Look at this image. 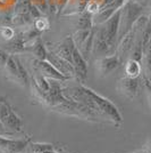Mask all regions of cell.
Here are the masks:
<instances>
[{"instance_id": "10", "label": "cell", "mask_w": 151, "mask_h": 153, "mask_svg": "<svg viewBox=\"0 0 151 153\" xmlns=\"http://www.w3.org/2000/svg\"><path fill=\"white\" fill-rule=\"evenodd\" d=\"M45 59L49 63L52 64V66H55L62 74L67 76L68 79H70V80L75 79V69H74L73 64H70L67 61H65V59L60 58L59 56H57L56 54H54L50 51H48V55H47Z\"/></svg>"}, {"instance_id": "25", "label": "cell", "mask_w": 151, "mask_h": 153, "mask_svg": "<svg viewBox=\"0 0 151 153\" xmlns=\"http://www.w3.org/2000/svg\"><path fill=\"white\" fill-rule=\"evenodd\" d=\"M12 135H13V133H10V131L4 126V123L0 121V136H12Z\"/></svg>"}, {"instance_id": "8", "label": "cell", "mask_w": 151, "mask_h": 153, "mask_svg": "<svg viewBox=\"0 0 151 153\" xmlns=\"http://www.w3.org/2000/svg\"><path fill=\"white\" fill-rule=\"evenodd\" d=\"M98 71L101 76H107L117 70L123 62L120 61L119 56L115 53L113 55H107L101 58H98Z\"/></svg>"}, {"instance_id": "24", "label": "cell", "mask_w": 151, "mask_h": 153, "mask_svg": "<svg viewBox=\"0 0 151 153\" xmlns=\"http://www.w3.org/2000/svg\"><path fill=\"white\" fill-rule=\"evenodd\" d=\"M142 79H143V83H144V87H145V89H147V93H148L149 101H150V103H151V81L147 76H143Z\"/></svg>"}, {"instance_id": "4", "label": "cell", "mask_w": 151, "mask_h": 153, "mask_svg": "<svg viewBox=\"0 0 151 153\" xmlns=\"http://www.w3.org/2000/svg\"><path fill=\"white\" fill-rule=\"evenodd\" d=\"M31 64H32V68H33V71L35 73H40V74H42L43 76L48 78V79L58 80V81H63V82H66V81L70 80L67 76L62 74L47 59H37V58H34L31 62Z\"/></svg>"}, {"instance_id": "14", "label": "cell", "mask_w": 151, "mask_h": 153, "mask_svg": "<svg viewBox=\"0 0 151 153\" xmlns=\"http://www.w3.org/2000/svg\"><path fill=\"white\" fill-rule=\"evenodd\" d=\"M4 123V126L10 131V133H22L23 131V127H24V123H23V120H22V118L19 117L15 111H14V108L10 111V113L8 114L6 119H5V121L2 122Z\"/></svg>"}, {"instance_id": "3", "label": "cell", "mask_w": 151, "mask_h": 153, "mask_svg": "<svg viewBox=\"0 0 151 153\" xmlns=\"http://www.w3.org/2000/svg\"><path fill=\"white\" fill-rule=\"evenodd\" d=\"M119 22H120V8L114 14L107 22H105L102 26L106 32V38L109 46L110 55L115 54L117 44H118V31H119Z\"/></svg>"}, {"instance_id": "7", "label": "cell", "mask_w": 151, "mask_h": 153, "mask_svg": "<svg viewBox=\"0 0 151 153\" xmlns=\"http://www.w3.org/2000/svg\"><path fill=\"white\" fill-rule=\"evenodd\" d=\"M74 41L72 36H68L64 39L63 41L58 42V44H48L47 48L48 51H52L54 54H56L57 56L63 58L65 61L73 64V56H72V51H73V47H74ZM74 66V65H73Z\"/></svg>"}, {"instance_id": "11", "label": "cell", "mask_w": 151, "mask_h": 153, "mask_svg": "<svg viewBox=\"0 0 151 153\" xmlns=\"http://www.w3.org/2000/svg\"><path fill=\"white\" fill-rule=\"evenodd\" d=\"M139 86H140V79L139 78H130V76H123L118 80V90L122 95L127 97L128 100H133L138 95Z\"/></svg>"}, {"instance_id": "30", "label": "cell", "mask_w": 151, "mask_h": 153, "mask_svg": "<svg viewBox=\"0 0 151 153\" xmlns=\"http://www.w3.org/2000/svg\"><path fill=\"white\" fill-rule=\"evenodd\" d=\"M59 153H66V152H59Z\"/></svg>"}, {"instance_id": "27", "label": "cell", "mask_w": 151, "mask_h": 153, "mask_svg": "<svg viewBox=\"0 0 151 153\" xmlns=\"http://www.w3.org/2000/svg\"><path fill=\"white\" fill-rule=\"evenodd\" d=\"M131 153H145V150L144 147H142V149H140L138 151H134V152H131Z\"/></svg>"}, {"instance_id": "17", "label": "cell", "mask_w": 151, "mask_h": 153, "mask_svg": "<svg viewBox=\"0 0 151 153\" xmlns=\"http://www.w3.org/2000/svg\"><path fill=\"white\" fill-rule=\"evenodd\" d=\"M76 30H91L93 27V14L84 10L76 19Z\"/></svg>"}, {"instance_id": "18", "label": "cell", "mask_w": 151, "mask_h": 153, "mask_svg": "<svg viewBox=\"0 0 151 153\" xmlns=\"http://www.w3.org/2000/svg\"><path fill=\"white\" fill-rule=\"evenodd\" d=\"M90 32H91V30H76L74 32V34L72 36L73 41L78 49L82 47V45L85 42V40L88 39V37L90 36Z\"/></svg>"}, {"instance_id": "29", "label": "cell", "mask_w": 151, "mask_h": 153, "mask_svg": "<svg viewBox=\"0 0 151 153\" xmlns=\"http://www.w3.org/2000/svg\"><path fill=\"white\" fill-rule=\"evenodd\" d=\"M134 1H136V2H139V4H141V5H142V2H143L144 0H134Z\"/></svg>"}, {"instance_id": "32", "label": "cell", "mask_w": 151, "mask_h": 153, "mask_svg": "<svg viewBox=\"0 0 151 153\" xmlns=\"http://www.w3.org/2000/svg\"><path fill=\"white\" fill-rule=\"evenodd\" d=\"M150 81H151V79H150Z\"/></svg>"}, {"instance_id": "15", "label": "cell", "mask_w": 151, "mask_h": 153, "mask_svg": "<svg viewBox=\"0 0 151 153\" xmlns=\"http://www.w3.org/2000/svg\"><path fill=\"white\" fill-rule=\"evenodd\" d=\"M4 72H5V76H6L7 79L21 85V78H19L18 68H17L15 55H9L8 61H7L5 68H4Z\"/></svg>"}, {"instance_id": "1", "label": "cell", "mask_w": 151, "mask_h": 153, "mask_svg": "<svg viewBox=\"0 0 151 153\" xmlns=\"http://www.w3.org/2000/svg\"><path fill=\"white\" fill-rule=\"evenodd\" d=\"M83 88L86 91V94L92 98V101L95 102L97 108H99L101 114L103 115L105 118H107L108 120L111 123H114L116 127H119L120 125L123 123V115H122L120 111L118 110V108L110 100L97 94L95 90L90 89L86 86L83 85Z\"/></svg>"}, {"instance_id": "6", "label": "cell", "mask_w": 151, "mask_h": 153, "mask_svg": "<svg viewBox=\"0 0 151 153\" xmlns=\"http://www.w3.org/2000/svg\"><path fill=\"white\" fill-rule=\"evenodd\" d=\"M31 142V137L10 138L7 136H0V151L4 153L24 152Z\"/></svg>"}, {"instance_id": "21", "label": "cell", "mask_w": 151, "mask_h": 153, "mask_svg": "<svg viewBox=\"0 0 151 153\" xmlns=\"http://www.w3.org/2000/svg\"><path fill=\"white\" fill-rule=\"evenodd\" d=\"M15 34H16V32L10 26H2V27H0V36H1V38L4 39L5 41L12 40L15 37Z\"/></svg>"}, {"instance_id": "12", "label": "cell", "mask_w": 151, "mask_h": 153, "mask_svg": "<svg viewBox=\"0 0 151 153\" xmlns=\"http://www.w3.org/2000/svg\"><path fill=\"white\" fill-rule=\"evenodd\" d=\"M4 49L9 54V55H17L19 53H24L26 51V42L24 40L23 32L15 34L12 40L6 41V45L4 47Z\"/></svg>"}, {"instance_id": "31", "label": "cell", "mask_w": 151, "mask_h": 153, "mask_svg": "<svg viewBox=\"0 0 151 153\" xmlns=\"http://www.w3.org/2000/svg\"><path fill=\"white\" fill-rule=\"evenodd\" d=\"M21 153H23V152H21Z\"/></svg>"}, {"instance_id": "23", "label": "cell", "mask_w": 151, "mask_h": 153, "mask_svg": "<svg viewBox=\"0 0 151 153\" xmlns=\"http://www.w3.org/2000/svg\"><path fill=\"white\" fill-rule=\"evenodd\" d=\"M8 57H9V54L4 48H0V70H4L8 61Z\"/></svg>"}, {"instance_id": "28", "label": "cell", "mask_w": 151, "mask_h": 153, "mask_svg": "<svg viewBox=\"0 0 151 153\" xmlns=\"http://www.w3.org/2000/svg\"><path fill=\"white\" fill-rule=\"evenodd\" d=\"M44 153H59V152H57L55 150H50V151H47V152H44Z\"/></svg>"}, {"instance_id": "13", "label": "cell", "mask_w": 151, "mask_h": 153, "mask_svg": "<svg viewBox=\"0 0 151 153\" xmlns=\"http://www.w3.org/2000/svg\"><path fill=\"white\" fill-rule=\"evenodd\" d=\"M26 51L31 53L37 59H45L48 55V48L41 37L37 38L33 42L26 46Z\"/></svg>"}, {"instance_id": "9", "label": "cell", "mask_w": 151, "mask_h": 153, "mask_svg": "<svg viewBox=\"0 0 151 153\" xmlns=\"http://www.w3.org/2000/svg\"><path fill=\"white\" fill-rule=\"evenodd\" d=\"M72 56L73 65L75 69V79L80 83H83L88 78V61L83 57L81 51H78V48L75 45L73 47Z\"/></svg>"}, {"instance_id": "22", "label": "cell", "mask_w": 151, "mask_h": 153, "mask_svg": "<svg viewBox=\"0 0 151 153\" xmlns=\"http://www.w3.org/2000/svg\"><path fill=\"white\" fill-rule=\"evenodd\" d=\"M49 21L47 19H44V17H39L34 21V27L40 32H43L45 30H48L49 29Z\"/></svg>"}, {"instance_id": "20", "label": "cell", "mask_w": 151, "mask_h": 153, "mask_svg": "<svg viewBox=\"0 0 151 153\" xmlns=\"http://www.w3.org/2000/svg\"><path fill=\"white\" fill-rule=\"evenodd\" d=\"M15 58H16V63H17V68H18L19 78H21V85H22V86H27V83H29V74H27V71H26V69L24 68V65L21 63V61L16 57V55H15Z\"/></svg>"}, {"instance_id": "16", "label": "cell", "mask_w": 151, "mask_h": 153, "mask_svg": "<svg viewBox=\"0 0 151 153\" xmlns=\"http://www.w3.org/2000/svg\"><path fill=\"white\" fill-rule=\"evenodd\" d=\"M124 73L125 76H130V78H140L141 73H142V64L136 59H132V58H127L124 65Z\"/></svg>"}, {"instance_id": "26", "label": "cell", "mask_w": 151, "mask_h": 153, "mask_svg": "<svg viewBox=\"0 0 151 153\" xmlns=\"http://www.w3.org/2000/svg\"><path fill=\"white\" fill-rule=\"evenodd\" d=\"M143 147L145 150V153H151V137L148 140V142L145 143V145Z\"/></svg>"}, {"instance_id": "2", "label": "cell", "mask_w": 151, "mask_h": 153, "mask_svg": "<svg viewBox=\"0 0 151 153\" xmlns=\"http://www.w3.org/2000/svg\"><path fill=\"white\" fill-rule=\"evenodd\" d=\"M143 6L134 0H126L125 4L120 8V22L118 31V41L127 34L133 27L134 23L142 15Z\"/></svg>"}, {"instance_id": "19", "label": "cell", "mask_w": 151, "mask_h": 153, "mask_svg": "<svg viewBox=\"0 0 151 153\" xmlns=\"http://www.w3.org/2000/svg\"><path fill=\"white\" fill-rule=\"evenodd\" d=\"M27 149H30L31 153H44L50 150H55V147L50 143H32L30 142Z\"/></svg>"}, {"instance_id": "5", "label": "cell", "mask_w": 151, "mask_h": 153, "mask_svg": "<svg viewBox=\"0 0 151 153\" xmlns=\"http://www.w3.org/2000/svg\"><path fill=\"white\" fill-rule=\"evenodd\" d=\"M93 29H95V37H93V46H92V55H95L97 58L110 55L109 46L106 38V32L102 24L93 25Z\"/></svg>"}]
</instances>
